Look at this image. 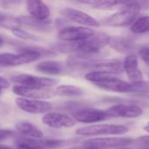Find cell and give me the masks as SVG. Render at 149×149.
Listing matches in <instances>:
<instances>
[{
	"instance_id": "31",
	"label": "cell",
	"mask_w": 149,
	"mask_h": 149,
	"mask_svg": "<svg viewBox=\"0 0 149 149\" xmlns=\"http://www.w3.org/2000/svg\"><path fill=\"white\" fill-rule=\"evenodd\" d=\"M139 56L141 60L149 67V47H142L139 50Z\"/></svg>"
},
{
	"instance_id": "27",
	"label": "cell",
	"mask_w": 149,
	"mask_h": 149,
	"mask_svg": "<svg viewBox=\"0 0 149 149\" xmlns=\"http://www.w3.org/2000/svg\"><path fill=\"white\" fill-rule=\"evenodd\" d=\"M132 86H133V93H140V94L149 93V81H145L143 79L141 81L132 83Z\"/></svg>"
},
{
	"instance_id": "38",
	"label": "cell",
	"mask_w": 149,
	"mask_h": 149,
	"mask_svg": "<svg viewBox=\"0 0 149 149\" xmlns=\"http://www.w3.org/2000/svg\"><path fill=\"white\" fill-rule=\"evenodd\" d=\"M4 40H3V38H2L0 37V47H1V46H3V45H4Z\"/></svg>"
},
{
	"instance_id": "37",
	"label": "cell",
	"mask_w": 149,
	"mask_h": 149,
	"mask_svg": "<svg viewBox=\"0 0 149 149\" xmlns=\"http://www.w3.org/2000/svg\"><path fill=\"white\" fill-rule=\"evenodd\" d=\"M144 129H145V131H147L148 133H149V123L148 124H147V125L145 126Z\"/></svg>"
},
{
	"instance_id": "13",
	"label": "cell",
	"mask_w": 149,
	"mask_h": 149,
	"mask_svg": "<svg viewBox=\"0 0 149 149\" xmlns=\"http://www.w3.org/2000/svg\"><path fill=\"white\" fill-rule=\"evenodd\" d=\"M98 88L119 93H133V86L131 82H126L117 77V75L112 76L104 81L97 82L94 84Z\"/></svg>"
},
{
	"instance_id": "16",
	"label": "cell",
	"mask_w": 149,
	"mask_h": 149,
	"mask_svg": "<svg viewBox=\"0 0 149 149\" xmlns=\"http://www.w3.org/2000/svg\"><path fill=\"white\" fill-rule=\"evenodd\" d=\"M20 25L28 27L31 30L40 32H49L53 29V23L48 19H39L32 16H21L17 17Z\"/></svg>"
},
{
	"instance_id": "26",
	"label": "cell",
	"mask_w": 149,
	"mask_h": 149,
	"mask_svg": "<svg viewBox=\"0 0 149 149\" xmlns=\"http://www.w3.org/2000/svg\"><path fill=\"white\" fill-rule=\"evenodd\" d=\"M19 52H33L38 53L39 55H40L41 57H46V56H50V55H54L55 52H54L52 50H48V49H45V48H41V47H38V46H26V47H22L19 48L18 50Z\"/></svg>"
},
{
	"instance_id": "36",
	"label": "cell",
	"mask_w": 149,
	"mask_h": 149,
	"mask_svg": "<svg viewBox=\"0 0 149 149\" xmlns=\"http://www.w3.org/2000/svg\"><path fill=\"white\" fill-rule=\"evenodd\" d=\"M68 149H90L89 148H87V147H85V146H80V147H74V148H68Z\"/></svg>"
},
{
	"instance_id": "25",
	"label": "cell",
	"mask_w": 149,
	"mask_h": 149,
	"mask_svg": "<svg viewBox=\"0 0 149 149\" xmlns=\"http://www.w3.org/2000/svg\"><path fill=\"white\" fill-rule=\"evenodd\" d=\"M19 26L20 24L18 21L17 17H13L6 13L0 11V27L11 30L13 28H17Z\"/></svg>"
},
{
	"instance_id": "29",
	"label": "cell",
	"mask_w": 149,
	"mask_h": 149,
	"mask_svg": "<svg viewBox=\"0 0 149 149\" xmlns=\"http://www.w3.org/2000/svg\"><path fill=\"white\" fill-rule=\"evenodd\" d=\"M11 31L12 32V34L14 36H16L17 38H21V39H25V40H28V39H32L33 38V35L30 34L29 32H27L25 30H23L19 27H17V28H13L11 30Z\"/></svg>"
},
{
	"instance_id": "5",
	"label": "cell",
	"mask_w": 149,
	"mask_h": 149,
	"mask_svg": "<svg viewBox=\"0 0 149 149\" xmlns=\"http://www.w3.org/2000/svg\"><path fill=\"white\" fill-rule=\"evenodd\" d=\"M41 58L36 52H19L18 54L13 53H0V66H18L34 62Z\"/></svg>"
},
{
	"instance_id": "8",
	"label": "cell",
	"mask_w": 149,
	"mask_h": 149,
	"mask_svg": "<svg viewBox=\"0 0 149 149\" xmlns=\"http://www.w3.org/2000/svg\"><path fill=\"white\" fill-rule=\"evenodd\" d=\"M72 118L77 122L91 124L95 122L103 121L111 118L106 111L97 109V108H82L75 111L72 113Z\"/></svg>"
},
{
	"instance_id": "20",
	"label": "cell",
	"mask_w": 149,
	"mask_h": 149,
	"mask_svg": "<svg viewBox=\"0 0 149 149\" xmlns=\"http://www.w3.org/2000/svg\"><path fill=\"white\" fill-rule=\"evenodd\" d=\"M133 2H137V0H95L91 6L97 10H119Z\"/></svg>"
},
{
	"instance_id": "7",
	"label": "cell",
	"mask_w": 149,
	"mask_h": 149,
	"mask_svg": "<svg viewBox=\"0 0 149 149\" xmlns=\"http://www.w3.org/2000/svg\"><path fill=\"white\" fill-rule=\"evenodd\" d=\"M12 92L22 98L32 100H48L56 95L55 91L51 88H37L28 87L24 86L16 85L12 88Z\"/></svg>"
},
{
	"instance_id": "6",
	"label": "cell",
	"mask_w": 149,
	"mask_h": 149,
	"mask_svg": "<svg viewBox=\"0 0 149 149\" xmlns=\"http://www.w3.org/2000/svg\"><path fill=\"white\" fill-rule=\"evenodd\" d=\"M11 80L19 85L28 87H37V88H50L58 84V79L53 78L38 77L32 74L22 73L16 75L11 78Z\"/></svg>"
},
{
	"instance_id": "21",
	"label": "cell",
	"mask_w": 149,
	"mask_h": 149,
	"mask_svg": "<svg viewBox=\"0 0 149 149\" xmlns=\"http://www.w3.org/2000/svg\"><path fill=\"white\" fill-rule=\"evenodd\" d=\"M36 70L47 75H59L64 72V65L61 62L54 60H46L36 65Z\"/></svg>"
},
{
	"instance_id": "1",
	"label": "cell",
	"mask_w": 149,
	"mask_h": 149,
	"mask_svg": "<svg viewBox=\"0 0 149 149\" xmlns=\"http://www.w3.org/2000/svg\"><path fill=\"white\" fill-rule=\"evenodd\" d=\"M110 35L105 32H94L82 40L67 42L62 41L54 45V50L61 53H82L96 56L108 45Z\"/></svg>"
},
{
	"instance_id": "14",
	"label": "cell",
	"mask_w": 149,
	"mask_h": 149,
	"mask_svg": "<svg viewBox=\"0 0 149 149\" xmlns=\"http://www.w3.org/2000/svg\"><path fill=\"white\" fill-rule=\"evenodd\" d=\"M42 122L52 128H69L76 125V121L70 116L61 113H47L41 119Z\"/></svg>"
},
{
	"instance_id": "4",
	"label": "cell",
	"mask_w": 149,
	"mask_h": 149,
	"mask_svg": "<svg viewBox=\"0 0 149 149\" xmlns=\"http://www.w3.org/2000/svg\"><path fill=\"white\" fill-rule=\"evenodd\" d=\"M133 141L130 137H103L87 140L83 145L91 149H114L130 146Z\"/></svg>"
},
{
	"instance_id": "23",
	"label": "cell",
	"mask_w": 149,
	"mask_h": 149,
	"mask_svg": "<svg viewBox=\"0 0 149 149\" xmlns=\"http://www.w3.org/2000/svg\"><path fill=\"white\" fill-rule=\"evenodd\" d=\"M54 91L56 95L64 97H81L85 93L83 88L73 85H61L57 86Z\"/></svg>"
},
{
	"instance_id": "12",
	"label": "cell",
	"mask_w": 149,
	"mask_h": 149,
	"mask_svg": "<svg viewBox=\"0 0 149 149\" xmlns=\"http://www.w3.org/2000/svg\"><path fill=\"white\" fill-rule=\"evenodd\" d=\"M110 117L133 119L142 115L143 109L133 104H116L106 110Z\"/></svg>"
},
{
	"instance_id": "41",
	"label": "cell",
	"mask_w": 149,
	"mask_h": 149,
	"mask_svg": "<svg viewBox=\"0 0 149 149\" xmlns=\"http://www.w3.org/2000/svg\"><path fill=\"white\" fill-rule=\"evenodd\" d=\"M138 149H149V148H138Z\"/></svg>"
},
{
	"instance_id": "19",
	"label": "cell",
	"mask_w": 149,
	"mask_h": 149,
	"mask_svg": "<svg viewBox=\"0 0 149 149\" xmlns=\"http://www.w3.org/2000/svg\"><path fill=\"white\" fill-rule=\"evenodd\" d=\"M25 4L30 16L42 20L50 17V10L42 0H26Z\"/></svg>"
},
{
	"instance_id": "15",
	"label": "cell",
	"mask_w": 149,
	"mask_h": 149,
	"mask_svg": "<svg viewBox=\"0 0 149 149\" xmlns=\"http://www.w3.org/2000/svg\"><path fill=\"white\" fill-rule=\"evenodd\" d=\"M124 72H126L131 83L141 81L144 79L143 73L139 68L138 57L134 54H128L123 60Z\"/></svg>"
},
{
	"instance_id": "18",
	"label": "cell",
	"mask_w": 149,
	"mask_h": 149,
	"mask_svg": "<svg viewBox=\"0 0 149 149\" xmlns=\"http://www.w3.org/2000/svg\"><path fill=\"white\" fill-rule=\"evenodd\" d=\"M108 45L120 53H130L135 47L133 40L123 36H110Z\"/></svg>"
},
{
	"instance_id": "35",
	"label": "cell",
	"mask_w": 149,
	"mask_h": 149,
	"mask_svg": "<svg viewBox=\"0 0 149 149\" xmlns=\"http://www.w3.org/2000/svg\"><path fill=\"white\" fill-rule=\"evenodd\" d=\"M0 149H13L12 148H11L10 146L4 145V144H1L0 143Z\"/></svg>"
},
{
	"instance_id": "3",
	"label": "cell",
	"mask_w": 149,
	"mask_h": 149,
	"mask_svg": "<svg viewBox=\"0 0 149 149\" xmlns=\"http://www.w3.org/2000/svg\"><path fill=\"white\" fill-rule=\"evenodd\" d=\"M128 132V127L124 125L98 124L78 128L76 134L81 136H101V135H122Z\"/></svg>"
},
{
	"instance_id": "10",
	"label": "cell",
	"mask_w": 149,
	"mask_h": 149,
	"mask_svg": "<svg viewBox=\"0 0 149 149\" xmlns=\"http://www.w3.org/2000/svg\"><path fill=\"white\" fill-rule=\"evenodd\" d=\"M17 107L28 113H47L52 109V104L42 100L18 97L15 100Z\"/></svg>"
},
{
	"instance_id": "17",
	"label": "cell",
	"mask_w": 149,
	"mask_h": 149,
	"mask_svg": "<svg viewBox=\"0 0 149 149\" xmlns=\"http://www.w3.org/2000/svg\"><path fill=\"white\" fill-rule=\"evenodd\" d=\"M18 142L26 144L36 149H59L65 146V141L61 140H44L33 138H23Z\"/></svg>"
},
{
	"instance_id": "40",
	"label": "cell",
	"mask_w": 149,
	"mask_h": 149,
	"mask_svg": "<svg viewBox=\"0 0 149 149\" xmlns=\"http://www.w3.org/2000/svg\"><path fill=\"white\" fill-rule=\"evenodd\" d=\"M82 1H90V0H82Z\"/></svg>"
},
{
	"instance_id": "24",
	"label": "cell",
	"mask_w": 149,
	"mask_h": 149,
	"mask_svg": "<svg viewBox=\"0 0 149 149\" xmlns=\"http://www.w3.org/2000/svg\"><path fill=\"white\" fill-rule=\"evenodd\" d=\"M131 31L135 34H144L149 32V16L137 17L131 24Z\"/></svg>"
},
{
	"instance_id": "32",
	"label": "cell",
	"mask_w": 149,
	"mask_h": 149,
	"mask_svg": "<svg viewBox=\"0 0 149 149\" xmlns=\"http://www.w3.org/2000/svg\"><path fill=\"white\" fill-rule=\"evenodd\" d=\"M14 134V132L9 129H0V142L5 141L11 137Z\"/></svg>"
},
{
	"instance_id": "9",
	"label": "cell",
	"mask_w": 149,
	"mask_h": 149,
	"mask_svg": "<svg viewBox=\"0 0 149 149\" xmlns=\"http://www.w3.org/2000/svg\"><path fill=\"white\" fill-rule=\"evenodd\" d=\"M95 31L90 27L65 25L60 28L58 32V38L62 41L74 42L88 38Z\"/></svg>"
},
{
	"instance_id": "34",
	"label": "cell",
	"mask_w": 149,
	"mask_h": 149,
	"mask_svg": "<svg viewBox=\"0 0 149 149\" xmlns=\"http://www.w3.org/2000/svg\"><path fill=\"white\" fill-rule=\"evenodd\" d=\"M17 148L16 149H36L31 146H28L26 144H24V143H20V142H17Z\"/></svg>"
},
{
	"instance_id": "11",
	"label": "cell",
	"mask_w": 149,
	"mask_h": 149,
	"mask_svg": "<svg viewBox=\"0 0 149 149\" xmlns=\"http://www.w3.org/2000/svg\"><path fill=\"white\" fill-rule=\"evenodd\" d=\"M61 14L67 20L79 24L83 26L94 28V27H98L100 25L99 22L96 18H94L92 16L80 10L68 7L62 9L61 10Z\"/></svg>"
},
{
	"instance_id": "39",
	"label": "cell",
	"mask_w": 149,
	"mask_h": 149,
	"mask_svg": "<svg viewBox=\"0 0 149 149\" xmlns=\"http://www.w3.org/2000/svg\"><path fill=\"white\" fill-rule=\"evenodd\" d=\"M2 90H3V88H2V87L0 86V95L2 94Z\"/></svg>"
},
{
	"instance_id": "22",
	"label": "cell",
	"mask_w": 149,
	"mask_h": 149,
	"mask_svg": "<svg viewBox=\"0 0 149 149\" xmlns=\"http://www.w3.org/2000/svg\"><path fill=\"white\" fill-rule=\"evenodd\" d=\"M15 127L21 134L27 138L42 139L44 137L43 132L39 127L28 121H19L15 125Z\"/></svg>"
},
{
	"instance_id": "28",
	"label": "cell",
	"mask_w": 149,
	"mask_h": 149,
	"mask_svg": "<svg viewBox=\"0 0 149 149\" xmlns=\"http://www.w3.org/2000/svg\"><path fill=\"white\" fill-rule=\"evenodd\" d=\"M132 145L137 148H149V135H142L133 139Z\"/></svg>"
},
{
	"instance_id": "2",
	"label": "cell",
	"mask_w": 149,
	"mask_h": 149,
	"mask_svg": "<svg viewBox=\"0 0 149 149\" xmlns=\"http://www.w3.org/2000/svg\"><path fill=\"white\" fill-rule=\"evenodd\" d=\"M141 8V5L138 2H133L122 7L114 14L106 17L103 24L111 27L129 26L138 17Z\"/></svg>"
},
{
	"instance_id": "30",
	"label": "cell",
	"mask_w": 149,
	"mask_h": 149,
	"mask_svg": "<svg viewBox=\"0 0 149 149\" xmlns=\"http://www.w3.org/2000/svg\"><path fill=\"white\" fill-rule=\"evenodd\" d=\"M23 0H0V6L4 9H13L18 7Z\"/></svg>"
},
{
	"instance_id": "33",
	"label": "cell",
	"mask_w": 149,
	"mask_h": 149,
	"mask_svg": "<svg viewBox=\"0 0 149 149\" xmlns=\"http://www.w3.org/2000/svg\"><path fill=\"white\" fill-rule=\"evenodd\" d=\"M0 86L3 89H6V88H8L10 86V84H9L8 80L6 79L3 78V77H1V76H0Z\"/></svg>"
},
{
	"instance_id": "42",
	"label": "cell",
	"mask_w": 149,
	"mask_h": 149,
	"mask_svg": "<svg viewBox=\"0 0 149 149\" xmlns=\"http://www.w3.org/2000/svg\"><path fill=\"white\" fill-rule=\"evenodd\" d=\"M148 79H149V75H148Z\"/></svg>"
}]
</instances>
